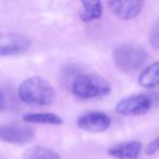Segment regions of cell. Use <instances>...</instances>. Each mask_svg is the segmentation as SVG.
Instances as JSON below:
<instances>
[{
  "label": "cell",
  "instance_id": "cell-14",
  "mask_svg": "<svg viewBox=\"0 0 159 159\" xmlns=\"http://www.w3.org/2000/svg\"><path fill=\"white\" fill-rule=\"evenodd\" d=\"M149 42L152 46L155 49H158L159 47V29H158V23H155L152 29L150 30L149 34Z\"/></svg>",
  "mask_w": 159,
  "mask_h": 159
},
{
  "label": "cell",
  "instance_id": "cell-11",
  "mask_svg": "<svg viewBox=\"0 0 159 159\" xmlns=\"http://www.w3.org/2000/svg\"><path fill=\"white\" fill-rule=\"evenodd\" d=\"M104 12L100 1H82V10L80 12V20L83 22H92L99 20Z\"/></svg>",
  "mask_w": 159,
  "mask_h": 159
},
{
  "label": "cell",
  "instance_id": "cell-5",
  "mask_svg": "<svg viewBox=\"0 0 159 159\" xmlns=\"http://www.w3.org/2000/svg\"><path fill=\"white\" fill-rule=\"evenodd\" d=\"M32 46V39L24 34L0 33V56L11 57L26 52Z\"/></svg>",
  "mask_w": 159,
  "mask_h": 159
},
{
  "label": "cell",
  "instance_id": "cell-12",
  "mask_svg": "<svg viewBox=\"0 0 159 159\" xmlns=\"http://www.w3.org/2000/svg\"><path fill=\"white\" fill-rule=\"evenodd\" d=\"M139 84L144 89H149L158 86V62H152L142 71L139 76Z\"/></svg>",
  "mask_w": 159,
  "mask_h": 159
},
{
  "label": "cell",
  "instance_id": "cell-13",
  "mask_svg": "<svg viewBox=\"0 0 159 159\" xmlns=\"http://www.w3.org/2000/svg\"><path fill=\"white\" fill-rule=\"evenodd\" d=\"M24 159H60L58 152L45 146H34L25 152Z\"/></svg>",
  "mask_w": 159,
  "mask_h": 159
},
{
  "label": "cell",
  "instance_id": "cell-16",
  "mask_svg": "<svg viewBox=\"0 0 159 159\" xmlns=\"http://www.w3.org/2000/svg\"><path fill=\"white\" fill-rule=\"evenodd\" d=\"M3 106H5V95L0 91V110H2Z\"/></svg>",
  "mask_w": 159,
  "mask_h": 159
},
{
  "label": "cell",
  "instance_id": "cell-9",
  "mask_svg": "<svg viewBox=\"0 0 159 159\" xmlns=\"http://www.w3.org/2000/svg\"><path fill=\"white\" fill-rule=\"evenodd\" d=\"M143 145L139 141L119 143L108 149V155L116 159H139Z\"/></svg>",
  "mask_w": 159,
  "mask_h": 159
},
{
  "label": "cell",
  "instance_id": "cell-3",
  "mask_svg": "<svg viewBox=\"0 0 159 159\" xmlns=\"http://www.w3.org/2000/svg\"><path fill=\"white\" fill-rule=\"evenodd\" d=\"M113 62L122 72H134L141 69L148 59L145 48L135 44H122L113 50Z\"/></svg>",
  "mask_w": 159,
  "mask_h": 159
},
{
  "label": "cell",
  "instance_id": "cell-1",
  "mask_svg": "<svg viewBox=\"0 0 159 159\" xmlns=\"http://www.w3.org/2000/svg\"><path fill=\"white\" fill-rule=\"evenodd\" d=\"M19 98L34 106H50L55 100L52 85L42 76H31L22 81L18 89Z\"/></svg>",
  "mask_w": 159,
  "mask_h": 159
},
{
  "label": "cell",
  "instance_id": "cell-8",
  "mask_svg": "<svg viewBox=\"0 0 159 159\" xmlns=\"http://www.w3.org/2000/svg\"><path fill=\"white\" fill-rule=\"evenodd\" d=\"M108 7L111 13L120 20H132L139 16L144 7L143 1L130 0V1H109Z\"/></svg>",
  "mask_w": 159,
  "mask_h": 159
},
{
  "label": "cell",
  "instance_id": "cell-15",
  "mask_svg": "<svg viewBox=\"0 0 159 159\" xmlns=\"http://www.w3.org/2000/svg\"><path fill=\"white\" fill-rule=\"evenodd\" d=\"M158 137H155L150 143L147 144V146L145 147V154L148 156H152L158 152Z\"/></svg>",
  "mask_w": 159,
  "mask_h": 159
},
{
  "label": "cell",
  "instance_id": "cell-4",
  "mask_svg": "<svg viewBox=\"0 0 159 159\" xmlns=\"http://www.w3.org/2000/svg\"><path fill=\"white\" fill-rule=\"evenodd\" d=\"M152 99L146 94H134L122 98L116 105V111L120 116L132 117V116L145 115L152 109Z\"/></svg>",
  "mask_w": 159,
  "mask_h": 159
},
{
  "label": "cell",
  "instance_id": "cell-6",
  "mask_svg": "<svg viewBox=\"0 0 159 159\" xmlns=\"http://www.w3.org/2000/svg\"><path fill=\"white\" fill-rule=\"evenodd\" d=\"M35 137L31 126L21 123H6L0 125V141L13 145H25Z\"/></svg>",
  "mask_w": 159,
  "mask_h": 159
},
{
  "label": "cell",
  "instance_id": "cell-10",
  "mask_svg": "<svg viewBox=\"0 0 159 159\" xmlns=\"http://www.w3.org/2000/svg\"><path fill=\"white\" fill-rule=\"evenodd\" d=\"M22 120L27 123L47 124V125H61L63 119L53 112H32L25 113Z\"/></svg>",
  "mask_w": 159,
  "mask_h": 159
},
{
  "label": "cell",
  "instance_id": "cell-7",
  "mask_svg": "<svg viewBox=\"0 0 159 159\" xmlns=\"http://www.w3.org/2000/svg\"><path fill=\"white\" fill-rule=\"evenodd\" d=\"M76 124L81 130L91 133H102L110 128L111 119L102 111H89L81 115L76 120Z\"/></svg>",
  "mask_w": 159,
  "mask_h": 159
},
{
  "label": "cell",
  "instance_id": "cell-2",
  "mask_svg": "<svg viewBox=\"0 0 159 159\" xmlns=\"http://www.w3.org/2000/svg\"><path fill=\"white\" fill-rule=\"evenodd\" d=\"M71 91L73 95L81 99H96L108 96L111 93V85L102 75L84 73L74 77Z\"/></svg>",
  "mask_w": 159,
  "mask_h": 159
}]
</instances>
